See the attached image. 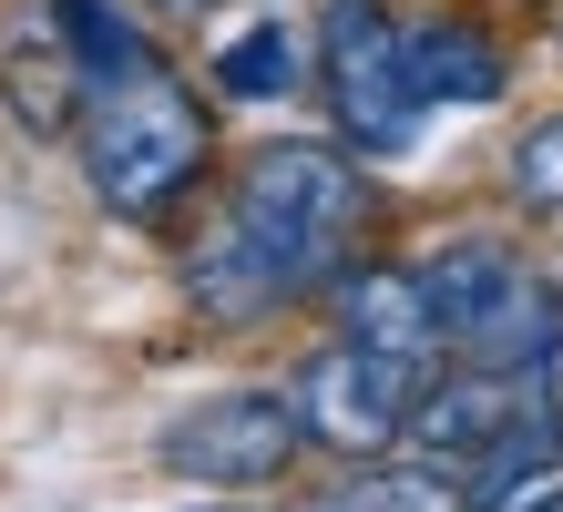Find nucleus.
I'll return each instance as SVG.
<instances>
[{
    "mask_svg": "<svg viewBox=\"0 0 563 512\" xmlns=\"http://www.w3.org/2000/svg\"><path fill=\"white\" fill-rule=\"evenodd\" d=\"M318 512H472V492H451V461H441V471H369V482L328 492Z\"/></svg>",
    "mask_w": 563,
    "mask_h": 512,
    "instance_id": "nucleus-13",
    "label": "nucleus"
},
{
    "mask_svg": "<svg viewBox=\"0 0 563 512\" xmlns=\"http://www.w3.org/2000/svg\"><path fill=\"white\" fill-rule=\"evenodd\" d=\"M369 216V185L339 144H267L236 164L225 185V226L195 247L185 287L206 318L246 328L267 307L308 297V287H339L349 277V236Z\"/></svg>",
    "mask_w": 563,
    "mask_h": 512,
    "instance_id": "nucleus-1",
    "label": "nucleus"
},
{
    "mask_svg": "<svg viewBox=\"0 0 563 512\" xmlns=\"http://www.w3.org/2000/svg\"><path fill=\"white\" fill-rule=\"evenodd\" d=\"M451 349L482 359V369H522V380H543V369L563 359V287L543 277V266H512V287L492 297Z\"/></svg>",
    "mask_w": 563,
    "mask_h": 512,
    "instance_id": "nucleus-7",
    "label": "nucleus"
},
{
    "mask_svg": "<svg viewBox=\"0 0 563 512\" xmlns=\"http://www.w3.org/2000/svg\"><path fill=\"white\" fill-rule=\"evenodd\" d=\"M420 369L430 359L339 338V349H318L297 369V421H308V440H328V451H389V440H410V410L430 390Z\"/></svg>",
    "mask_w": 563,
    "mask_h": 512,
    "instance_id": "nucleus-5",
    "label": "nucleus"
},
{
    "mask_svg": "<svg viewBox=\"0 0 563 512\" xmlns=\"http://www.w3.org/2000/svg\"><path fill=\"white\" fill-rule=\"evenodd\" d=\"M512 195L543 205V216H563V113H543V123L512 144Z\"/></svg>",
    "mask_w": 563,
    "mask_h": 512,
    "instance_id": "nucleus-14",
    "label": "nucleus"
},
{
    "mask_svg": "<svg viewBox=\"0 0 563 512\" xmlns=\"http://www.w3.org/2000/svg\"><path fill=\"white\" fill-rule=\"evenodd\" d=\"M318 73H328V113H339L349 154H400L420 133V73H410V31L369 11V0H328L318 31Z\"/></svg>",
    "mask_w": 563,
    "mask_h": 512,
    "instance_id": "nucleus-3",
    "label": "nucleus"
},
{
    "mask_svg": "<svg viewBox=\"0 0 563 512\" xmlns=\"http://www.w3.org/2000/svg\"><path fill=\"white\" fill-rule=\"evenodd\" d=\"M512 266H522V257L503 247V236H451V247H430V257H420V287H430V307H441V338L472 328L482 307L512 287Z\"/></svg>",
    "mask_w": 563,
    "mask_h": 512,
    "instance_id": "nucleus-10",
    "label": "nucleus"
},
{
    "mask_svg": "<svg viewBox=\"0 0 563 512\" xmlns=\"http://www.w3.org/2000/svg\"><path fill=\"white\" fill-rule=\"evenodd\" d=\"M410 73H420V102H503L512 62L482 21H420L410 31Z\"/></svg>",
    "mask_w": 563,
    "mask_h": 512,
    "instance_id": "nucleus-9",
    "label": "nucleus"
},
{
    "mask_svg": "<svg viewBox=\"0 0 563 512\" xmlns=\"http://www.w3.org/2000/svg\"><path fill=\"white\" fill-rule=\"evenodd\" d=\"M339 328L369 338V349H400V359L451 349L441 307H430V287H420V266H349V277H339Z\"/></svg>",
    "mask_w": 563,
    "mask_h": 512,
    "instance_id": "nucleus-8",
    "label": "nucleus"
},
{
    "mask_svg": "<svg viewBox=\"0 0 563 512\" xmlns=\"http://www.w3.org/2000/svg\"><path fill=\"white\" fill-rule=\"evenodd\" d=\"M0 92H11V113L31 123V133H73L82 123V62H73V42H21L11 62H0Z\"/></svg>",
    "mask_w": 563,
    "mask_h": 512,
    "instance_id": "nucleus-11",
    "label": "nucleus"
},
{
    "mask_svg": "<svg viewBox=\"0 0 563 512\" xmlns=\"http://www.w3.org/2000/svg\"><path fill=\"white\" fill-rule=\"evenodd\" d=\"M164 11H195V0H164Z\"/></svg>",
    "mask_w": 563,
    "mask_h": 512,
    "instance_id": "nucleus-16",
    "label": "nucleus"
},
{
    "mask_svg": "<svg viewBox=\"0 0 563 512\" xmlns=\"http://www.w3.org/2000/svg\"><path fill=\"white\" fill-rule=\"evenodd\" d=\"M82 175L113 216H164L195 175H206V113L185 102L175 73H123L82 102Z\"/></svg>",
    "mask_w": 563,
    "mask_h": 512,
    "instance_id": "nucleus-2",
    "label": "nucleus"
},
{
    "mask_svg": "<svg viewBox=\"0 0 563 512\" xmlns=\"http://www.w3.org/2000/svg\"><path fill=\"white\" fill-rule=\"evenodd\" d=\"M522 410H543V380H522V369H482V359H461L451 380H430L420 410H410V440L430 461H451V471H472L492 440H503Z\"/></svg>",
    "mask_w": 563,
    "mask_h": 512,
    "instance_id": "nucleus-6",
    "label": "nucleus"
},
{
    "mask_svg": "<svg viewBox=\"0 0 563 512\" xmlns=\"http://www.w3.org/2000/svg\"><path fill=\"white\" fill-rule=\"evenodd\" d=\"M522 512H563V482H543V492H533V502H522Z\"/></svg>",
    "mask_w": 563,
    "mask_h": 512,
    "instance_id": "nucleus-15",
    "label": "nucleus"
},
{
    "mask_svg": "<svg viewBox=\"0 0 563 512\" xmlns=\"http://www.w3.org/2000/svg\"><path fill=\"white\" fill-rule=\"evenodd\" d=\"M216 83L236 92V102L297 92V31H287V21H246L236 42H216Z\"/></svg>",
    "mask_w": 563,
    "mask_h": 512,
    "instance_id": "nucleus-12",
    "label": "nucleus"
},
{
    "mask_svg": "<svg viewBox=\"0 0 563 512\" xmlns=\"http://www.w3.org/2000/svg\"><path fill=\"white\" fill-rule=\"evenodd\" d=\"M297 440H308V421H297V390H216V400H185L175 421H164V471L175 482H206V492H256L277 482V471L297 461Z\"/></svg>",
    "mask_w": 563,
    "mask_h": 512,
    "instance_id": "nucleus-4",
    "label": "nucleus"
}]
</instances>
